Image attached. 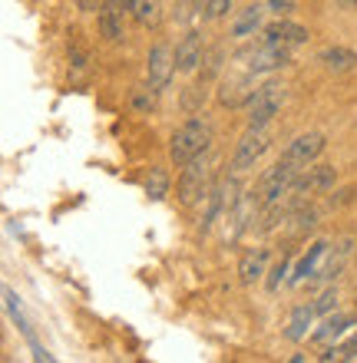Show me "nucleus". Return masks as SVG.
I'll return each mask as SVG.
<instances>
[{
	"instance_id": "nucleus-31",
	"label": "nucleus",
	"mask_w": 357,
	"mask_h": 363,
	"mask_svg": "<svg viewBox=\"0 0 357 363\" xmlns=\"http://www.w3.org/2000/svg\"><path fill=\"white\" fill-rule=\"evenodd\" d=\"M341 360H357V334L351 337L344 347H341Z\"/></svg>"
},
{
	"instance_id": "nucleus-30",
	"label": "nucleus",
	"mask_w": 357,
	"mask_h": 363,
	"mask_svg": "<svg viewBox=\"0 0 357 363\" xmlns=\"http://www.w3.org/2000/svg\"><path fill=\"white\" fill-rule=\"evenodd\" d=\"M265 10H271V13L285 17V13H291V10H295V0H265Z\"/></svg>"
},
{
	"instance_id": "nucleus-16",
	"label": "nucleus",
	"mask_w": 357,
	"mask_h": 363,
	"mask_svg": "<svg viewBox=\"0 0 357 363\" xmlns=\"http://www.w3.org/2000/svg\"><path fill=\"white\" fill-rule=\"evenodd\" d=\"M314 304H298L295 311H291V317H288V330H285V337L288 340H304L308 337V327H311V320H314Z\"/></svg>"
},
{
	"instance_id": "nucleus-2",
	"label": "nucleus",
	"mask_w": 357,
	"mask_h": 363,
	"mask_svg": "<svg viewBox=\"0 0 357 363\" xmlns=\"http://www.w3.org/2000/svg\"><path fill=\"white\" fill-rule=\"evenodd\" d=\"M304 172L298 162H291V159H281V162H275L268 169V172L261 175L258 189H255V199H258V205L265 208V205H271V201L285 199V195H291V189H295V182H298V175Z\"/></svg>"
},
{
	"instance_id": "nucleus-34",
	"label": "nucleus",
	"mask_w": 357,
	"mask_h": 363,
	"mask_svg": "<svg viewBox=\"0 0 357 363\" xmlns=\"http://www.w3.org/2000/svg\"><path fill=\"white\" fill-rule=\"evenodd\" d=\"M123 4H126V10H129V7H133V4H136V0H123Z\"/></svg>"
},
{
	"instance_id": "nucleus-5",
	"label": "nucleus",
	"mask_w": 357,
	"mask_h": 363,
	"mask_svg": "<svg viewBox=\"0 0 357 363\" xmlns=\"http://www.w3.org/2000/svg\"><path fill=\"white\" fill-rule=\"evenodd\" d=\"M268 143H271L268 129H248V133L241 135V143L235 145V155H232L235 172H248V169H255V162L265 155Z\"/></svg>"
},
{
	"instance_id": "nucleus-32",
	"label": "nucleus",
	"mask_w": 357,
	"mask_h": 363,
	"mask_svg": "<svg viewBox=\"0 0 357 363\" xmlns=\"http://www.w3.org/2000/svg\"><path fill=\"white\" fill-rule=\"evenodd\" d=\"M351 199H354V189H344V191H338V199H331V208H341V205H348Z\"/></svg>"
},
{
	"instance_id": "nucleus-10",
	"label": "nucleus",
	"mask_w": 357,
	"mask_h": 363,
	"mask_svg": "<svg viewBox=\"0 0 357 363\" xmlns=\"http://www.w3.org/2000/svg\"><path fill=\"white\" fill-rule=\"evenodd\" d=\"M321 152H324V135L321 133H304V135H298V139L288 145L285 159H291V162H298L301 169H304V165L314 162Z\"/></svg>"
},
{
	"instance_id": "nucleus-21",
	"label": "nucleus",
	"mask_w": 357,
	"mask_h": 363,
	"mask_svg": "<svg viewBox=\"0 0 357 363\" xmlns=\"http://www.w3.org/2000/svg\"><path fill=\"white\" fill-rule=\"evenodd\" d=\"M145 195L153 201L165 199L169 195V175H165V169H149V179H145Z\"/></svg>"
},
{
	"instance_id": "nucleus-4",
	"label": "nucleus",
	"mask_w": 357,
	"mask_h": 363,
	"mask_svg": "<svg viewBox=\"0 0 357 363\" xmlns=\"http://www.w3.org/2000/svg\"><path fill=\"white\" fill-rule=\"evenodd\" d=\"M202 199H209V165L199 155L195 162L185 165L182 179H179V201L182 205H195V201H202Z\"/></svg>"
},
{
	"instance_id": "nucleus-28",
	"label": "nucleus",
	"mask_w": 357,
	"mask_h": 363,
	"mask_svg": "<svg viewBox=\"0 0 357 363\" xmlns=\"http://www.w3.org/2000/svg\"><path fill=\"white\" fill-rule=\"evenodd\" d=\"M149 89H136L133 93V109L136 113H149V109H153V93H149Z\"/></svg>"
},
{
	"instance_id": "nucleus-22",
	"label": "nucleus",
	"mask_w": 357,
	"mask_h": 363,
	"mask_svg": "<svg viewBox=\"0 0 357 363\" xmlns=\"http://www.w3.org/2000/svg\"><path fill=\"white\" fill-rule=\"evenodd\" d=\"M129 13H133L143 27H155V23H159V7H155V0H136L133 7H129Z\"/></svg>"
},
{
	"instance_id": "nucleus-27",
	"label": "nucleus",
	"mask_w": 357,
	"mask_h": 363,
	"mask_svg": "<svg viewBox=\"0 0 357 363\" xmlns=\"http://www.w3.org/2000/svg\"><path fill=\"white\" fill-rule=\"evenodd\" d=\"M285 274H288V255H285V258H281L278 264H275V271H271V277H268V291H271V294H275V291L281 287Z\"/></svg>"
},
{
	"instance_id": "nucleus-1",
	"label": "nucleus",
	"mask_w": 357,
	"mask_h": 363,
	"mask_svg": "<svg viewBox=\"0 0 357 363\" xmlns=\"http://www.w3.org/2000/svg\"><path fill=\"white\" fill-rule=\"evenodd\" d=\"M209 145H212V125L205 123V119H189V123L172 135V145H169V159H172L179 169H185L189 162H195L199 155L209 152Z\"/></svg>"
},
{
	"instance_id": "nucleus-8",
	"label": "nucleus",
	"mask_w": 357,
	"mask_h": 363,
	"mask_svg": "<svg viewBox=\"0 0 357 363\" xmlns=\"http://www.w3.org/2000/svg\"><path fill=\"white\" fill-rule=\"evenodd\" d=\"M172 69H175V53L165 43H155L153 53H149V86L159 93V89L169 86L172 79Z\"/></svg>"
},
{
	"instance_id": "nucleus-20",
	"label": "nucleus",
	"mask_w": 357,
	"mask_h": 363,
	"mask_svg": "<svg viewBox=\"0 0 357 363\" xmlns=\"http://www.w3.org/2000/svg\"><path fill=\"white\" fill-rule=\"evenodd\" d=\"M291 221H295V231H298V235H308V231L318 228V208L308 205V201H301L298 208H295V215H291Z\"/></svg>"
},
{
	"instance_id": "nucleus-26",
	"label": "nucleus",
	"mask_w": 357,
	"mask_h": 363,
	"mask_svg": "<svg viewBox=\"0 0 357 363\" xmlns=\"http://www.w3.org/2000/svg\"><path fill=\"white\" fill-rule=\"evenodd\" d=\"M202 103H205V89L202 86H189V89H185V96H182V109H185V113H195Z\"/></svg>"
},
{
	"instance_id": "nucleus-3",
	"label": "nucleus",
	"mask_w": 357,
	"mask_h": 363,
	"mask_svg": "<svg viewBox=\"0 0 357 363\" xmlns=\"http://www.w3.org/2000/svg\"><path fill=\"white\" fill-rule=\"evenodd\" d=\"M281 103H285V86L281 83H265L261 89H255L248 99V129H265L278 116Z\"/></svg>"
},
{
	"instance_id": "nucleus-11",
	"label": "nucleus",
	"mask_w": 357,
	"mask_h": 363,
	"mask_svg": "<svg viewBox=\"0 0 357 363\" xmlns=\"http://www.w3.org/2000/svg\"><path fill=\"white\" fill-rule=\"evenodd\" d=\"M123 0H106L103 7H99V33L106 40H123L126 37V23H123Z\"/></svg>"
},
{
	"instance_id": "nucleus-24",
	"label": "nucleus",
	"mask_w": 357,
	"mask_h": 363,
	"mask_svg": "<svg viewBox=\"0 0 357 363\" xmlns=\"http://www.w3.org/2000/svg\"><path fill=\"white\" fill-rule=\"evenodd\" d=\"M232 10V0H202V20H222Z\"/></svg>"
},
{
	"instance_id": "nucleus-17",
	"label": "nucleus",
	"mask_w": 357,
	"mask_h": 363,
	"mask_svg": "<svg viewBox=\"0 0 357 363\" xmlns=\"http://www.w3.org/2000/svg\"><path fill=\"white\" fill-rule=\"evenodd\" d=\"M261 4H251V7H245L238 13V17L232 20V37H238V40H245V37H251L255 30H258V23H261Z\"/></svg>"
},
{
	"instance_id": "nucleus-6",
	"label": "nucleus",
	"mask_w": 357,
	"mask_h": 363,
	"mask_svg": "<svg viewBox=\"0 0 357 363\" xmlns=\"http://www.w3.org/2000/svg\"><path fill=\"white\" fill-rule=\"evenodd\" d=\"M334 182H338V172H334V165H314V169H308V172L298 175V182H295L291 195H298L301 201H308L311 195L331 191V189H334Z\"/></svg>"
},
{
	"instance_id": "nucleus-13",
	"label": "nucleus",
	"mask_w": 357,
	"mask_h": 363,
	"mask_svg": "<svg viewBox=\"0 0 357 363\" xmlns=\"http://www.w3.org/2000/svg\"><path fill=\"white\" fill-rule=\"evenodd\" d=\"M265 264H268V251L265 248H251L241 255L238 261V277L241 284H255L261 274H265Z\"/></svg>"
},
{
	"instance_id": "nucleus-15",
	"label": "nucleus",
	"mask_w": 357,
	"mask_h": 363,
	"mask_svg": "<svg viewBox=\"0 0 357 363\" xmlns=\"http://www.w3.org/2000/svg\"><path fill=\"white\" fill-rule=\"evenodd\" d=\"M248 77H251V73H248ZM248 77H229V79H225L222 89H219V103L229 106V109H235V106H241L245 99H251Z\"/></svg>"
},
{
	"instance_id": "nucleus-25",
	"label": "nucleus",
	"mask_w": 357,
	"mask_h": 363,
	"mask_svg": "<svg viewBox=\"0 0 357 363\" xmlns=\"http://www.w3.org/2000/svg\"><path fill=\"white\" fill-rule=\"evenodd\" d=\"M222 57H225V50H212V53L202 60L205 63L202 67V83H209L212 77H219V69H222Z\"/></svg>"
},
{
	"instance_id": "nucleus-14",
	"label": "nucleus",
	"mask_w": 357,
	"mask_h": 363,
	"mask_svg": "<svg viewBox=\"0 0 357 363\" xmlns=\"http://www.w3.org/2000/svg\"><path fill=\"white\" fill-rule=\"evenodd\" d=\"M318 63L328 69V73H348V69H354L357 53L354 50H344V47H328L318 53Z\"/></svg>"
},
{
	"instance_id": "nucleus-29",
	"label": "nucleus",
	"mask_w": 357,
	"mask_h": 363,
	"mask_svg": "<svg viewBox=\"0 0 357 363\" xmlns=\"http://www.w3.org/2000/svg\"><path fill=\"white\" fill-rule=\"evenodd\" d=\"M334 304H338V291H334V287H328V291L314 301V311H318V314H328Z\"/></svg>"
},
{
	"instance_id": "nucleus-19",
	"label": "nucleus",
	"mask_w": 357,
	"mask_h": 363,
	"mask_svg": "<svg viewBox=\"0 0 357 363\" xmlns=\"http://www.w3.org/2000/svg\"><path fill=\"white\" fill-rule=\"evenodd\" d=\"M351 324H354L351 317H344V314H334V317H328V320H324V324H321L318 330H314V337H311V340H314V344H331V340H334V337H341V334H344V330H348Z\"/></svg>"
},
{
	"instance_id": "nucleus-9",
	"label": "nucleus",
	"mask_w": 357,
	"mask_h": 363,
	"mask_svg": "<svg viewBox=\"0 0 357 363\" xmlns=\"http://www.w3.org/2000/svg\"><path fill=\"white\" fill-rule=\"evenodd\" d=\"M205 60V50H202V33H195V30H189L182 37V43L175 47V69L179 73H192V69H199V63Z\"/></svg>"
},
{
	"instance_id": "nucleus-23",
	"label": "nucleus",
	"mask_w": 357,
	"mask_h": 363,
	"mask_svg": "<svg viewBox=\"0 0 357 363\" xmlns=\"http://www.w3.org/2000/svg\"><path fill=\"white\" fill-rule=\"evenodd\" d=\"M324 251H328V245H314V248H311V255L304 261H301L298 264V271H295V277H291V281H295V284H298V281H304V277H311L314 274V264H318V258H324Z\"/></svg>"
},
{
	"instance_id": "nucleus-18",
	"label": "nucleus",
	"mask_w": 357,
	"mask_h": 363,
	"mask_svg": "<svg viewBox=\"0 0 357 363\" xmlns=\"http://www.w3.org/2000/svg\"><path fill=\"white\" fill-rule=\"evenodd\" d=\"M351 245H354V241L344 238L334 251H328V261H324V268L318 271V277H324V281H334V277L344 271V261H348V255H351Z\"/></svg>"
},
{
	"instance_id": "nucleus-33",
	"label": "nucleus",
	"mask_w": 357,
	"mask_h": 363,
	"mask_svg": "<svg viewBox=\"0 0 357 363\" xmlns=\"http://www.w3.org/2000/svg\"><path fill=\"white\" fill-rule=\"evenodd\" d=\"M338 7H344V10H354V7H357V0H338Z\"/></svg>"
},
{
	"instance_id": "nucleus-7",
	"label": "nucleus",
	"mask_w": 357,
	"mask_h": 363,
	"mask_svg": "<svg viewBox=\"0 0 357 363\" xmlns=\"http://www.w3.org/2000/svg\"><path fill=\"white\" fill-rule=\"evenodd\" d=\"M288 60H291V47H285V43H275V40H265L261 47L251 50L248 73H251V77H255V73H268V69L285 67Z\"/></svg>"
},
{
	"instance_id": "nucleus-12",
	"label": "nucleus",
	"mask_w": 357,
	"mask_h": 363,
	"mask_svg": "<svg viewBox=\"0 0 357 363\" xmlns=\"http://www.w3.org/2000/svg\"><path fill=\"white\" fill-rule=\"evenodd\" d=\"M265 40H275V43H285V47H298L308 40V30L301 27V23H291V20L278 17L275 23L265 27Z\"/></svg>"
}]
</instances>
